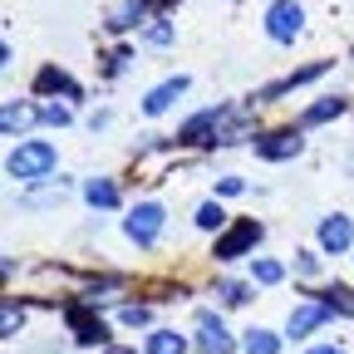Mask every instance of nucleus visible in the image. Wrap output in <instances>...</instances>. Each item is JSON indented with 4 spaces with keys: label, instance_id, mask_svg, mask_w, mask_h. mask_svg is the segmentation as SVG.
<instances>
[{
    "label": "nucleus",
    "instance_id": "obj_31",
    "mask_svg": "<svg viewBox=\"0 0 354 354\" xmlns=\"http://www.w3.org/2000/svg\"><path fill=\"white\" fill-rule=\"evenodd\" d=\"M99 354H138V349H128V344H109V349H99Z\"/></svg>",
    "mask_w": 354,
    "mask_h": 354
},
{
    "label": "nucleus",
    "instance_id": "obj_20",
    "mask_svg": "<svg viewBox=\"0 0 354 354\" xmlns=\"http://www.w3.org/2000/svg\"><path fill=\"white\" fill-rule=\"evenodd\" d=\"M251 281L256 286H281L286 281V266L271 261V256H251Z\"/></svg>",
    "mask_w": 354,
    "mask_h": 354
},
{
    "label": "nucleus",
    "instance_id": "obj_6",
    "mask_svg": "<svg viewBox=\"0 0 354 354\" xmlns=\"http://www.w3.org/2000/svg\"><path fill=\"white\" fill-rule=\"evenodd\" d=\"M300 30H305L300 0H271V6H266V35H271L276 44H295Z\"/></svg>",
    "mask_w": 354,
    "mask_h": 354
},
{
    "label": "nucleus",
    "instance_id": "obj_24",
    "mask_svg": "<svg viewBox=\"0 0 354 354\" xmlns=\"http://www.w3.org/2000/svg\"><path fill=\"white\" fill-rule=\"evenodd\" d=\"M15 330H25V310H20L15 300H6V315H0V335L15 339Z\"/></svg>",
    "mask_w": 354,
    "mask_h": 354
},
{
    "label": "nucleus",
    "instance_id": "obj_18",
    "mask_svg": "<svg viewBox=\"0 0 354 354\" xmlns=\"http://www.w3.org/2000/svg\"><path fill=\"white\" fill-rule=\"evenodd\" d=\"M281 339H286V335H271V330L256 325V330L241 335V349H246V354H281Z\"/></svg>",
    "mask_w": 354,
    "mask_h": 354
},
{
    "label": "nucleus",
    "instance_id": "obj_7",
    "mask_svg": "<svg viewBox=\"0 0 354 354\" xmlns=\"http://www.w3.org/2000/svg\"><path fill=\"white\" fill-rule=\"evenodd\" d=\"M335 320V310L325 305V300H305V305H295L290 310V320H286V339L295 344V339H310L320 325H330Z\"/></svg>",
    "mask_w": 354,
    "mask_h": 354
},
{
    "label": "nucleus",
    "instance_id": "obj_4",
    "mask_svg": "<svg viewBox=\"0 0 354 354\" xmlns=\"http://www.w3.org/2000/svg\"><path fill=\"white\" fill-rule=\"evenodd\" d=\"M227 113H232V104H207L202 113H192L183 128L172 133V143L177 148H197V143H216V133H221V123H227Z\"/></svg>",
    "mask_w": 354,
    "mask_h": 354
},
{
    "label": "nucleus",
    "instance_id": "obj_26",
    "mask_svg": "<svg viewBox=\"0 0 354 354\" xmlns=\"http://www.w3.org/2000/svg\"><path fill=\"white\" fill-rule=\"evenodd\" d=\"M143 39L148 44H172V20L167 15H153V25L143 30Z\"/></svg>",
    "mask_w": 354,
    "mask_h": 354
},
{
    "label": "nucleus",
    "instance_id": "obj_16",
    "mask_svg": "<svg viewBox=\"0 0 354 354\" xmlns=\"http://www.w3.org/2000/svg\"><path fill=\"white\" fill-rule=\"evenodd\" d=\"M84 202L94 207V212H113L123 202V192H118L113 177H88V183H84Z\"/></svg>",
    "mask_w": 354,
    "mask_h": 354
},
{
    "label": "nucleus",
    "instance_id": "obj_19",
    "mask_svg": "<svg viewBox=\"0 0 354 354\" xmlns=\"http://www.w3.org/2000/svg\"><path fill=\"white\" fill-rule=\"evenodd\" d=\"M192 221H197V232H216V236H221V232H227V207L212 197V202H202V207H197V216H192Z\"/></svg>",
    "mask_w": 354,
    "mask_h": 354
},
{
    "label": "nucleus",
    "instance_id": "obj_11",
    "mask_svg": "<svg viewBox=\"0 0 354 354\" xmlns=\"http://www.w3.org/2000/svg\"><path fill=\"white\" fill-rule=\"evenodd\" d=\"M187 94V74H172V79H162V84H153L148 88V94H143V113L148 118H162L177 99H183Z\"/></svg>",
    "mask_w": 354,
    "mask_h": 354
},
{
    "label": "nucleus",
    "instance_id": "obj_30",
    "mask_svg": "<svg viewBox=\"0 0 354 354\" xmlns=\"http://www.w3.org/2000/svg\"><path fill=\"white\" fill-rule=\"evenodd\" d=\"M305 354H344L339 344H315V349H305Z\"/></svg>",
    "mask_w": 354,
    "mask_h": 354
},
{
    "label": "nucleus",
    "instance_id": "obj_23",
    "mask_svg": "<svg viewBox=\"0 0 354 354\" xmlns=\"http://www.w3.org/2000/svg\"><path fill=\"white\" fill-rule=\"evenodd\" d=\"M118 320H123L128 330H138V325H148V320H153V305H143V300H128V305L118 310Z\"/></svg>",
    "mask_w": 354,
    "mask_h": 354
},
{
    "label": "nucleus",
    "instance_id": "obj_13",
    "mask_svg": "<svg viewBox=\"0 0 354 354\" xmlns=\"http://www.w3.org/2000/svg\"><path fill=\"white\" fill-rule=\"evenodd\" d=\"M35 94H50V99H59V94H64L69 104H79V99H84V88H79L59 64H44V69L35 74Z\"/></svg>",
    "mask_w": 354,
    "mask_h": 354
},
{
    "label": "nucleus",
    "instance_id": "obj_21",
    "mask_svg": "<svg viewBox=\"0 0 354 354\" xmlns=\"http://www.w3.org/2000/svg\"><path fill=\"white\" fill-rule=\"evenodd\" d=\"M315 300H325L335 315H354V290H349V286H325Z\"/></svg>",
    "mask_w": 354,
    "mask_h": 354
},
{
    "label": "nucleus",
    "instance_id": "obj_29",
    "mask_svg": "<svg viewBox=\"0 0 354 354\" xmlns=\"http://www.w3.org/2000/svg\"><path fill=\"white\" fill-rule=\"evenodd\" d=\"M128 59H133V50H113V55H109V79H118V74L128 69Z\"/></svg>",
    "mask_w": 354,
    "mask_h": 354
},
{
    "label": "nucleus",
    "instance_id": "obj_17",
    "mask_svg": "<svg viewBox=\"0 0 354 354\" xmlns=\"http://www.w3.org/2000/svg\"><path fill=\"white\" fill-rule=\"evenodd\" d=\"M143 354H187V335H177V330H148Z\"/></svg>",
    "mask_w": 354,
    "mask_h": 354
},
{
    "label": "nucleus",
    "instance_id": "obj_28",
    "mask_svg": "<svg viewBox=\"0 0 354 354\" xmlns=\"http://www.w3.org/2000/svg\"><path fill=\"white\" fill-rule=\"evenodd\" d=\"M241 192H246V183H241L236 172H227V177H216V197H241Z\"/></svg>",
    "mask_w": 354,
    "mask_h": 354
},
{
    "label": "nucleus",
    "instance_id": "obj_14",
    "mask_svg": "<svg viewBox=\"0 0 354 354\" xmlns=\"http://www.w3.org/2000/svg\"><path fill=\"white\" fill-rule=\"evenodd\" d=\"M35 123H39V109H35L30 99H10L6 113H0V128H6V138H20V133L35 128Z\"/></svg>",
    "mask_w": 354,
    "mask_h": 354
},
{
    "label": "nucleus",
    "instance_id": "obj_22",
    "mask_svg": "<svg viewBox=\"0 0 354 354\" xmlns=\"http://www.w3.org/2000/svg\"><path fill=\"white\" fill-rule=\"evenodd\" d=\"M216 300L221 305H246L251 300V286L246 281H216Z\"/></svg>",
    "mask_w": 354,
    "mask_h": 354
},
{
    "label": "nucleus",
    "instance_id": "obj_9",
    "mask_svg": "<svg viewBox=\"0 0 354 354\" xmlns=\"http://www.w3.org/2000/svg\"><path fill=\"white\" fill-rule=\"evenodd\" d=\"M315 241H320V251H325V256H344V251L354 246V216H344V212L320 216V232H315Z\"/></svg>",
    "mask_w": 354,
    "mask_h": 354
},
{
    "label": "nucleus",
    "instance_id": "obj_27",
    "mask_svg": "<svg viewBox=\"0 0 354 354\" xmlns=\"http://www.w3.org/2000/svg\"><path fill=\"white\" fill-rule=\"evenodd\" d=\"M295 276L315 281L320 276V251H295Z\"/></svg>",
    "mask_w": 354,
    "mask_h": 354
},
{
    "label": "nucleus",
    "instance_id": "obj_10",
    "mask_svg": "<svg viewBox=\"0 0 354 354\" xmlns=\"http://www.w3.org/2000/svg\"><path fill=\"white\" fill-rule=\"evenodd\" d=\"M64 320H69V330H74L79 344H99V349H109V325L94 320V315H84V300H69V305H64Z\"/></svg>",
    "mask_w": 354,
    "mask_h": 354
},
{
    "label": "nucleus",
    "instance_id": "obj_15",
    "mask_svg": "<svg viewBox=\"0 0 354 354\" xmlns=\"http://www.w3.org/2000/svg\"><path fill=\"white\" fill-rule=\"evenodd\" d=\"M344 109H349V99H344V94H320L310 109H300V128H320V123L339 118Z\"/></svg>",
    "mask_w": 354,
    "mask_h": 354
},
{
    "label": "nucleus",
    "instance_id": "obj_5",
    "mask_svg": "<svg viewBox=\"0 0 354 354\" xmlns=\"http://www.w3.org/2000/svg\"><path fill=\"white\" fill-rule=\"evenodd\" d=\"M251 153H256L261 162H290V158L305 153V128H300V123H290V128H271V133H261V138L251 143Z\"/></svg>",
    "mask_w": 354,
    "mask_h": 354
},
{
    "label": "nucleus",
    "instance_id": "obj_1",
    "mask_svg": "<svg viewBox=\"0 0 354 354\" xmlns=\"http://www.w3.org/2000/svg\"><path fill=\"white\" fill-rule=\"evenodd\" d=\"M55 167H59V148H55L50 138H20V143L10 148V158H6V172L15 177V183H25V187L50 183Z\"/></svg>",
    "mask_w": 354,
    "mask_h": 354
},
{
    "label": "nucleus",
    "instance_id": "obj_2",
    "mask_svg": "<svg viewBox=\"0 0 354 354\" xmlns=\"http://www.w3.org/2000/svg\"><path fill=\"white\" fill-rule=\"evenodd\" d=\"M261 236H266V227H261V221H256V216H241V221H232V227L216 236L212 256H216L221 266H232V261H241V256H256Z\"/></svg>",
    "mask_w": 354,
    "mask_h": 354
},
{
    "label": "nucleus",
    "instance_id": "obj_8",
    "mask_svg": "<svg viewBox=\"0 0 354 354\" xmlns=\"http://www.w3.org/2000/svg\"><path fill=\"white\" fill-rule=\"evenodd\" d=\"M241 339H232V330L221 325L216 310H197V349L202 354H232Z\"/></svg>",
    "mask_w": 354,
    "mask_h": 354
},
{
    "label": "nucleus",
    "instance_id": "obj_3",
    "mask_svg": "<svg viewBox=\"0 0 354 354\" xmlns=\"http://www.w3.org/2000/svg\"><path fill=\"white\" fill-rule=\"evenodd\" d=\"M162 227H167V212H162V202H133L128 207V216H123V236L133 241V246H158V236H162Z\"/></svg>",
    "mask_w": 354,
    "mask_h": 354
},
{
    "label": "nucleus",
    "instance_id": "obj_25",
    "mask_svg": "<svg viewBox=\"0 0 354 354\" xmlns=\"http://www.w3.org/2000/svg\"><path fill=\"white\" fill-rule=\"evenodd\" d=\"M39 123L64 128V123H74V109H69V104H44V109H39Z\"/></svg>",
    "mask_w": 354,
    "mask_h": 354
},
{
    "label": "nucleus",
    "instance_id": "obj_12",
    "mask_svg": "<svg viewBox=\"0 0 354 354\" xmlns=\"http://www.w3.org/2000/svg\"><path fill=\"white\" fill-rule=\"evenodd\" d=\"M153 10H158L153 0H123V6H113V10H109L104 30H109V35H128V30H138Z\"/></svg>",
    "mask_w": 354,
    "mask_h": 354
}]
</instances>
